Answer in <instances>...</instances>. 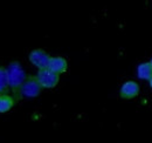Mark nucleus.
Segmentation results:
<instances>
[{"instance_id":"obj_1","label":"nucleus","mask_w":152,"mask_h":143,"mask_svg":"<svg viewBox=\"0 0 152 143\" xmlns=\"http://www.w3.org/2000/svg\"><path fill=\"white\" fill-rule=\"evenodd\" d=\"M7 69V79H8V87L13 90L15 94L18 93L21 85L26 80V74L18 61H13L10 63V66L6 68Z\"/></svg>"},{"instance_id":"obj_2","label":"nucleus","mask_w":152,"mask_h":143,"mask_svg":"<svg viewBox=\"0 0 152 143\" xmlns=\"http://www.w3.org/2000/svg\"><path fill=\"white\" fill-rule=\"evenodd\" d=\"M41 90H42V87L40 86L37 76H27L17 94H18V96L33 99V97H37L40 95Z\"/></svg>"},{"instance_id":"obj_3","label":"nucleus","mask_w":152,"mask_h":143,"mask_svg":"<svg viewBox=\"0 0 152 143\" xmlns=\"http://www.w3.org/2000/svg\"><path fill=\"white\" fill-rule=\"evenodd\" d=\"M37 79L42 88L50 89V88H54L57 86L60 75L49 71L48 68H45V69H39L38 74H37Z\"/></svg>"},{"instance_id":"obj_4","label":"nucleus","mask_w":152,"mask_h":143,"mask_svg":"<svg viewBox=\"0 0 152 143\" xmlns=\"http://www.w3.org/2000/svg\"><path fill=\"white\" fill-rule=\"evenodd\" d=\"M50 57L49 54L47 52H45L43 49H33L31 53H29V61L33 66H35L39 69H45V68H48V65H49V61H50Z\"/></svg>"},{"instance_id":"obj_5","label":"nucleus","mask_w":152,"mask_h":143,"mask_svg":"<svg viewBox=\"0 0 152 143\" xmlns=\"http://www.w3.org/2000/svg\"><path fill=\"white\" fill-rule=\"evenodd\" d=\"M140 91V87L136 81H126L119 89V95L124 100H131Z\"/></svg>"},{"instance_id":"obj_6","label":"nucleus","mask_w":152,"mask_h":143,"mask_svg":"<svg viewBox=\"0 0 152 143\" xmlns=\"http://www.w3.org/2000/svg\"><path fill=\"white\" fill-rule=\"evenodd\" d=\"M48 69L57 74V75L63 74L68 69V62L62 56H52L50 61H49V65H48Z\"/></svg>"},{"instance_id":"obj_7","label":"nucleus","mask_w":152,"mask_h":143,"mask_svg":"<svg viewBox=\"0 0 152 143\" xmlns=\"http://www.w3.org/2000/svg\"><path fill=\"white\" fill-rule=\"evenodd\" d=\"M15 105V97L11 96L8 94L0 95V113H7L10 111Z\"/></svg>"},{"instance_id":"obj_8","label":"nucleus","mask_w":152,"mask_h":143,"mask_svg":"<svg viewBox=\"0 0 152 143\" xmlns=\"http://www.w3.org/2000/svg\"><path fill=\"white\" fill-rule=\"evenodd\" d=\"M137 76L140 80H150L152 77V68L150 62H143L137 67Z\"/></svg>"},{"instance_id":"obj_9","label":"nucleus","mask_w":152,"mask_h":143,"mask_svg":"<svg viewBox=\"0 0 152 143\" xmlns=\"http://www.w3.org/2000/svg\"><path fill=\"white\" fill-rule=\"evenodd\" d=\"M8 79H7V69L0 67V95L6 94L8 90Z\"/></svg>"},{"instance_id":"obj_10","label":"nucleus","mask_w":152,"mask_h":143,"mask_svg":"<svg viewBox=\"0 0 152 143\" xmlns=\"http://www.w3.org/2000/svg\"><path fill=\"white\" fill-rule=\"evenodd\" d=\"M149 85H150V87L152 88V77L150 79V80H149Z\"/></svg>"},{"instance_id":"obj_11","label":"nucleus","mask_w":152,"mask_h":143,"mask_svg":"<svg viewBox=\"0 0 152 143\" xmlns=\"http://www.w3.org/2000/svg\"><path fill=\"white\" fill-rule=\"evenodd\" d=\"M149 62H150V65H151V68H152V59L150 60V61H149Z\"/></svg>"}]
</instances>
